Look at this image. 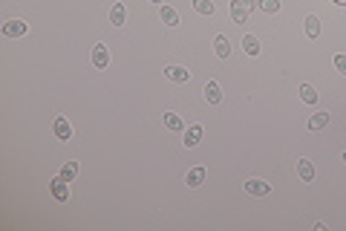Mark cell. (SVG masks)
I'll return each instance as SVG.
<instances>
[{
	"label": "cell",
	"instance_id": "cell-1",
	"mask_svg": "<svg viewBox=\"0 0 346 231\" xmlns=\"http://www.w3.org/2000/svg\"><path fill=\"white\" fill-rule=\"evenodd\" d=\"M29 32V23H23V20H6V23H3V35L6 38H23Z\"/></svg>",
	"mask_w": 346,
	"mask_h": 231
},
{
	"label": "cell",
	"instance_id": "cell-2",
	"mask_svg": "<svg viewBox=\"0 0 346 231\" xmlns=\"http://www.w3.org/2000/svg\"><path fill=\"white\" fill-rule=\"evenodd\" d=\"M52 196L58 199V203H70V182L64 177L52 179Z\"/></svg>",
	"mask_w": 346,
	"mask_h": 231
},
{
	"label": "cell",
	"instance_id": "cell-3",
	"mask_svg": "<svg viewBox=\"0 0 346 231\" xmlns=\"http://www.w3.org/2000/svg\"><path fill=\"white\" fill-rule=\"evenodd\" d=\"M107 64H110V52H107L104 44H96L92 46V67L96 70H107Z\"/></svg>",
	"mask_w": 346,
	"mask_h": 231
},
{
	"label": "cell",
	"instance_id": "cell-4",
	"mask_svg": "<svg viewBox=\"0 0 346 231\" xmlns=\"http://www.w3.org/2000/svg\"><path fill=\"white\" fill-rule=\"evenodd\" d=\"M52 130H55V136H58L61 142H70V139H72V125L64 119V115H58V119H55Z\"/></svg>",
	"mask_w": 346,
	"mask_h": 231
},
{
	"label": "cell",
	"instance_id": "cell-5",
	"mask_svg": "<svg viewBox=\"0 0 346 231\" xmlns=\"http://www.w3.org/2000/svg\"><path fill=\"white\" fill-rule=\"evenodd\" d=\"M213 52H216V58H222V61L231 58V41L225 35H216L213 38Z\"/></svg>",
	"mask_w": 346,
	"mask_h": 231
},
{
	"label": "cell",
	"instance_id": "cell-6",
	"mask_svg": "<svg viewBox=\"0 0 346 231\" xmlns=\"http://www.w3.org/2000/svg\"><path fill=\"white\" fill-rule=\"evenodd\" d=\"M245 191L254 194V196H266L268 191H271V185H268L266 179H248V182H245Z\"/></svg>",
	"mask_w": 346,
	"mask_h": 231
},
{
	"label": "cell",
	"instance_id": "cell-7",
	"mask_svg": "<svg viewBox=\"0 0 346 231\" xmlns=\"http://www.w3.org/2000/svg\"><path fill=\"white\" fill-rule=\"evenodd\" d=\"M165 75H168L170 81H176V84H187V78H191V72H187L185 67H176V64H170L168 70H165Z\"/></svg>",
	"mask_w": 346,
	"mask_h": 231
},
{
	"label": "cell",
	"instance_id": "cell-8",
	"mask_svg": "<svg viewBox=\"0 0 346 231\" xmlns=\"http://www.w3.org/2000/svg\"><path fill=\"white\" fill-rule=\"evenodd\" d=\"M205 101H208V104H219L222 101V90H219L216 81H208V84H205Z\"/></svg>",
	"mask_w": 346,
	"mask_h": 231
},
{
	"label": "cell",
	"instance_id": "cell-9",
	"mask_svg": "<svg viewBox=\"0 0 346 231\" xmlns=\"http://www.w3.org/2000/svg\"><path fill=\"white\" fill-rule=\"evenodd\" d=\"M231 18H234V23H245V20H248V9H245V6H242L240 0H231Z\"/></svg>",
	"mask_w": 346,
	"mask_h": 231
},
{
	"label": "cell",
	"instance_id": "cell-10",
	"mask_svg": "<svg viewBox=\"0 0 346 231\" xmlns=\"http://www.w3.org/2000/svg\"><path fill=\"white\" fill-rule=\"evenodd\" d=\"M199 139H202V127L194 125V127H187V130H185V139H182V142H185V148H196Z\"/></svg>",
	"mask_w": 346,
	"mask_h": 231
},
{
	"label": "cell",
	"instance_id": "cell-11",
	"mask_svg": "<svg viewBox=\"0 0 346 231\" xmlns=\"http://www.w3.org/2000/svg\"><path fill=\"white\" fill-rule=\"evenodd\" d=\"M124 20H127V9L118 3V0H115V6L110 9V23H113V26H121Z\"/></svg>",
	"mask_w": 346,
	"mask_h": 231
},
{
	"label": "cell",
	"instance_id": "cell-12",
	"mask_svg": "<svg viewBox=\"0 0 346 231\" xmlns=\"http://www.w3.org/2000/svg\"><path fill=\"white\" fill-rule=\"evenodd\" d=\"M202 182H205V168L187 170V177H185V185H187V188H199Z\"/></svg>",
	"mask_w": 346,
	"mask_h": 231
},
{
	"label": "cell",
	"instance_id": "cell-13",
	"mask_svg": "<svg viewBox=\"0 0 346 231\" xmlns=\"http://www.w3.org/2000/svg\"><path fill=\"white\" fill-rule=\"evenodd\" d=\"M159 18H162V23H165V26H176V23H179V15H176V9H173V6H162Z\"/></svg>",
	"mask_w": 346,
	"mask_h": 231
},
{
	"label": "cell",
	"instance_id": "cell-14",
	"mask_svg": "<svg viewBox=\"0 0 346 231\" xmlns=\"http://www.w3.org/2000/svg\"><path fill=\"white\" fill-rule=\"evenodd\" d=\"M165 127L173 130V133H182V130H185V122H182L176 113H165Z\"/></svg>",
	"mask_w": 346,
	"mask_h": 231
},
{
	"label": "cell",
	"instance_id": "cell-15",
	"mask_svg": "<svg viewBox=\"0 0 346 231\" xmlns=\"http://www.w3.org/2000/svg\"><path fill=\"white\" fill-rule=\"evenodd\" d=\"M297 174H300V179L311 182V179H314V165H311L309 159H300V162H297Z\"/></svg>",
	"mask_w": 346,
	"mask_h": 231
},
{
	"label": "cell",
	"instance_id": "cell-16",
	"mask_svg": "<svg viewBox=\"0 0 346 231\" xmlns=\"http://www.w3.org/2000/svg\"><path fill=\"white\" fill-rule=\"evenodd\" d=\"M300 101H306V104H318V90L311 87V84H300Z\"/></svg>",
	"mask_w": 346,
	"mask_h": 231
},
{
	"label": "cell",
	"instance_id": "cell-17",
	"mask_svg": "<svg viewBox=\"0 0 346 231\" xmlns=\"http://www.w3.org/2000/svg\"><path fill=\"white\" fill-rule=\"evenodd\" d=\"M329 125V113H314L309 119V130H323Z\"/></svg>",
	"mask_w": 346,
	"mask_h": 231
},
{
	"label": "cell",
	"instance_id": "cell-18",
	"mask_svg": "<svg viewBox=\"0 0 346 231\" xmlns=\"http://www.w3.org/2000/svg\"><path fill=\"white\" fill-rule=\"evenodd\" d=\"M242 49H245V55H260V41L254 35H245L242 38Z\"/></svg>",
	"mask_w": 346,
	"mask_h": 231
},
{
	"label": "cell",
	"instance_id": "cell-19",
	"mask_svg": "<svg viewBox=\"0 0 346 231\" xmlns=\"http://www.w3.org/2000/svg\"><path fill=\"white\" fill-rule=\"evenodd\" d=\"M306 35H309V38L320 35V18H318V15H309V18H306Z\"/></svg>",
	"mask_w": 346,
	"mask_h": 231
},
{
	"label": "cell",
	"instance_id": "cell-20",
	"mask_svg": "<svg viewBox=\"0 0 346 231\" xmlns=\"http://www.w3.org/2000/svg\"><path fill=\"white\" fill-rule=\"evenodd\" d=\"M61 177L67 179V182H72V179L78 177V162H67V165L61 168Z\"/></svg>",
	"mask_w": 346,
	"mask_h": 231
},
{
	"label": "cell",
	"instance_id": "cell-21",
	"mask_svg": "<svg viewBox=\"0 0 346 231\" xmlns=\"http://www.w3.org/2000/svg\"><path fill=\"white\" fill-rule=\"evenodd\" d=\"M260 9L266 15H277L280 12V0H260Z\"/></svg>",
	"mask_w": 346,
	"mask_h": 231
},
{
	"label": "cell",
	"instance_id": "cell-22",
	"mask_svg": "<svg viewBox=\"0 0 346 231\" xmlns=\"http://www.w3.org/2000/svg\"><path fill=\"white\" fill-rule=\"evenodd\" d=\"M194 9L199 15H213V3L211 0H194Z\"/></svg>",
	"mask_w": 346,
	"mask_h": 231
},
{
	"label": "cell",
	"instance_id": "cell-23",
	"mask_svg": "<svg viewBox=\"0 0 346 231\" xmlns=\"http://www.w3.org/2000/svg\"><path fill=\"white\" fill-rule=\"evenodd\" d=\"M335 67L346 75V55H335Z\"/></svg>",
	"mask_w": 346,
	"mask_h": 231
},
{
	"label": "cell",
	"instance_id": "cell-24",
	"mask_svg": "<svg viewBox=\"0 0 346 231\" xmlns=\"http://www.w3.org/2000/svg\"><path fill=\"white\" fill-rule=\"evenodd\" d=\"M240 3H242V6H245V9H254V6H260V0H240Z\"/></svg>",
	"mask_w": 346,
	"mask_h": 231
},
{
	"label": "cell",
	"instance_id": "cell-25",
	"mask_svg": "<svg viewBox=\"0 0 346 231\" xmlns=\"http://www.w3.org/2000/svg\"><path fill=\"white\" fill-rule=\"evenodd\" d=\"M150 3H159V6H162V0H150Z\"/></svg>",
	"mask_w": 346,
	"mask_h": 231
},
{
	"label": "cell",
	"instance_id": "cell-26",
	"mask_svg": "<svg viewBox=\"0 0 346 231\" xmlns=\"http://www.w3.org/2000/svg\"><path fill=\"white\" fill-rule=\"evenodd\" d=\"M343 162H346V151H343Z\"/></svg>",
	"mask_w": 346,
	"mask_h": 231
},
{
	"label": "cell",
	"instance_id": "cell-27",
	"mask_svg": "<svg viewBox=\"0 0 346 231\" xmlns=\"http://www.w3.org/2000/svg\"><path fill=\"white\" fill-rule=\"evenodd\" d=\"M337 3H346V0H337Z\"/></svg>",
	"mask_w": 346,
	"mask_h": 231
}]
</instances>
